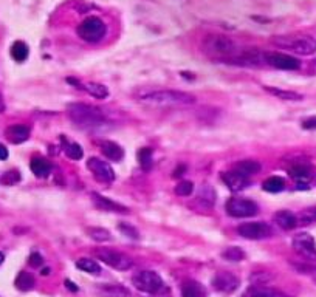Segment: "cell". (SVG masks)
<instances>
[{
	"label": "cell",
	"mask_w": 316,
	"mask_h": 297,
	"mask_svg": "<svg viewBox=\"0 0 316 297\" xmlns=\"http://www.w3.org/2000/svg\"><path fill=\"white\" fill-rule=\"evenodd\" d=\"M135 98L140 102L150 105H194L197 98L188 92L180 90H138L135 92Z\"/></svg>",
	"instance_id": "cell-1"
},
{
	"label": "cell",
	"mask_w": 316,
	"mask_h": 297,
	"mask_svg": "<svg viewBox=\"0 0 316 297\" xmlns=\"http://www.w3.org/2000/svg\"><path fill=\"white\" fill-rule=\"evenodd\" d=\"M67 115L70 118V121L79 129H93L105 123V116L99 108L82 102L69 104Z\"/></svg>",
	"instance_id": "cell-2"
},
{
	"label": "cell",
	"mask_w": 316,
	"mask_h": 297,
	"mask_svg": "<svg viewBox=\"0 0 316 297\" xmlns=\"http://www.w3.org/2000/svg\"><path fill=\"white\" fill-rule=\"evenodd\" d=\"M203 48L206 53L220 57L239 54V45L233 39L225 36H208L203 40Z\"/></svg>",
	"instance_id": "cell-3"
},
{
	"label": "cell",
	"mask_w": 316,
	"mask_h": 297,
	"mask_svg": "<svg viewBox=\"0 0 316 297\" xmlns=\"http://www.w3.org/2000/svg\"><path fill=\"white\" fill-rule=\"evenodd\" d=\"M272 42L278 47L290 48L291 51L302 54V56H310L316 53V40L310 36H301V37H275Z\"/></svg>",
	"instance_id": "cell-4"
},
{
	"label": "cell",
	"mask_w": 316,
	"mask_h": 297,
	"mask_svg": "<svg viewBox=\"0 0 316 297\" xmlns=\"http://www.w3.org/2000/svg\"><path fill=\"white\" fill-rule=\"evenodd\" d=\"M76 33L82 40L95 43V42H99L105 36V24L99 17L90 16L78 25Z\"/></svg>",
	"instance_id": "cell-5"
},
{
	"label": "cell",
	"mask_w": 316,
	"mask_h": 297,
	"mask_svg": "<svg viewBox=\"0 0 316 297\" xmlns=\"http://www.w3.org/2000/svg\"><path fill=\"white\" fill-rule=\"evenodd\" d=\"M95 256L98 260L104 262L105 265H109L118 271H127L133 266V260L115 249H109V248H98L95 249Z\"/></svg>",
	"instance_id": "cell-6"
},
{
	"label": "cell",
	"mask_w": 316,
	"mask_h": 297,
	"mask_svg": "<svg viewBox=\"0 0 316 297\" xmlns=\"http://www.w3.org/2000/svg\"><path fill=\"white\" fill-rule=\"evenodd\" d=\"M132 282L135 285V288H138L143 292H149V294H156L163 289V279L158 276L155 271H140L132 277Z\"/></svg>",
	"instance_id": "cell-7"
},
{
	"label": "cell",
	"mask_w": 316,
	"mask_h": 297,
	"mask_svg": "<svg viewBox=\"0 0 316 297\" xmlns=\"http://www.w3.org/2000/svg\"><path fill=\"white\" fill-rule=\"evenodd\" d=\"M225 209L227 214L234 218H246L259 212V206L253 200L246 198H230L225 204Z\"/></svg>",
	"instance_id": "cell-8"
},
{
	"label": "cell",
	"mask_w": 316,
	"mask_h": 297,
	"mask_svg": "<svg viewBox=\"0 0 316 297\" xmlns=\"http://www.w3.org/2000/svg\"><path fill=\"white\" fill-rule=\"evenodd\" d=\"M237 232H239V235L243 237V239L262 240V239H268V237H272L273 229L265 221H250V223L240 224L237 227Z\"/></svg>",
	"instance_id": "cell-9"
},
{
	"label": "cell",
	"mask_w": 316,
	"mask_h": 297,
	"mask_svg": "<svg viewBox=\"0 0 316 297\" xmlns=\"http://www.w3.org/2000/svg\"><path fill=\"white\" fill-rule=\"evenodd\" d=\"M291 245H293L295 251L299 256H302L304 259L316 260V242H314V239L310 234L301 232V234L295 235Z\"/></svg>",
	"instance_id": "cell-10"
},
{
	"label": "cell",
	"mask_w": 316,
	"mask_h": 297,
	"mask_svg": "<svg viewBox=\"0 0 316 297\" xmlns=\"http://www.w3.org/2000/svg\"><path fill=\"white\" fill-rule=\"evenodd\" d=\"M263 62L279 70H299L301 62L296 57L284 53H263Z\"/></svg>",
	"instance_id": "cell-11"
},
{
	"label": "cell",
	"mask_w": 316,
	"mask_h": 297,
	"mask_svg": "<svg viewBox=\"0 0 316 297\" xmlns=\"http://www.w3.org/2000/svg\"><path fill=\"white\" fill-rule=\"evenodd\" d=\"M87 169L93 173V176L99 181H104V183H110L115 180V172L112 169V166L107 163V161H102L99 158H88L87 161Z\"/></svg>",
	"instance_id": "cell-12"
},
{
	"label": "cell",
	"mask_w": 316,
	"mask_h": 297,
	"mask_svg": "<svg viewBox=\"0 0 316 297\" xmlns=\"http://www.w3.org/2000/svg\"><path fill=\"white\" fill-rule=\"evenodd\" d=\"M239 283H240L239 277L234 276L233 272H228V271L217 272L213 279L214 289H217L220 292H233L234 289H237Z\"/></svg>",
	"instance_id": "cell-13"
},
{
	"label": "cell",
	"mask_w": 316,
	"mask_h": 297,
	"mask_svg": "<svg viewBox=\"0 0 316 297\" xmlns=\"http://www.w3.org/2000/svg\"><path fill=\"white\" fill-rule=\"evenodd\" d=\"M92 201H93V204L98 208V209H101V211H105V212H123V214H126V212H129V209L126 208V206H123V204H120V203H117V201H114V200H110V198H107V197H104V195H101V194H96V192H93L92 195Z\"/></svg>",
	"instance_id": "cell-14"
},
{
	"label": "cell",
	"mask_w": 316,
	"mask_h": 297,
	"mask_svg": "<svg viewBox=\"0 0 316 297\" xmlns=\"http://www.w3.org/2000/svg\"><path fill=\"white\" fill-rule=\"evenodd\" d=\"M222 180H223V183H225L233 192L243 191V189L250 185L248 176H243V175H240V173L236 172V170H233V172H225V173L222 175Z\"/></svg>",
	"instance_id": "cell-15"
},
{
	"label": "cell",
	"mask_w": 316,
	"mask_h": 297,
	"mask_svg": "<svg viewBox=\"0 0 316 297\" xmlns=\"http://www.w3.org/2000/svg\"><path fill=\"white\" fill-rule=\"evenodd\" d=\"M99 149L102 152V155L110 159V161H121L124 156V150L120 144L114 143V141H102L99 143Z\"/></svg>",
	"instance_id": "cell-16"
},
{
	"label": "cell",
	"mask_w": 316,
	"mask_h": 297,
	"mask_svg": "<svg viewBox=\"0 0 316 297\" xmlns=\"http://www.w3.org/2000/svg\"><path fill=\"white\" fill-rule=\"evenodd\" d=\"M5 135L13 144H20L30 138V129L27 126H22V124H14V126H10L7 129Z\"/></svg>",
	"instance_id": "cell-17"
},
{
	"label": "cell",
	"mask_w": 316,
	"mask_h": 297,
	"mask_svg": "<svg viewBox=\"0 0 316 297\" xmlns=\"http://www.w3.org/2000/svg\"><path fill=\"white\" fill-rule=\"evenodd\" d=\"M275 223H278L279 227H282L284 231H291L298 226V220L296 215L290 211H279L275 214Z\"/></svg>",
	"instance_id": "cell-18"
},
{
	"label": "cell",
	"mask_w": 316,
	"mask_h": 297,
	"mask_svg": "<svg viewBox=\"0 0 316 297\" xmlns=\"http://www.w3.org/2000/svg\"><path fill=\"white\" fill-rule=\"evenodd\" d=\"M206 291L201 283L195 280H186L182 283V297H205Z\"/></svg>",
	"instance_id": "cell-19"
},
{
	"label": "cell",
	"mask_w": 316,
	"mask_h": 297,
	"mask_svg": "<svg viewBox=\"0 0 316 297\" xmlns=\"http://www.w3.org/2000/svg\"><path fill=\"white\" fill-rule=\"evenodd\" d=\"M30 167H31V172L39 178H47L51 173V169H53L50 161H47L45 158H39V156L31 159Z\"/></svg>",
	"instance_id": "cell-20"
},
{
	"label": "cell",
	"mask_w": 316,
	"mask_h": 297,
	"mask_svg": "<svg viewBox=\"0 0 316 297\" xmlns=\"http://www.w3.org/2000/svg\"><path fill=\"white\" fill-rule=\"evenodd\" d=\"M234 170L239 172L243 176H251V175H254L260 170V163L254 161V159H243V161H239L234 166Z\"/></svg>",
	"instance_id": "cell-21"
},
{
	"label": "cell",
	"mask_w": 316,
	"mask_h": 297,
	"mask_svg": "<svg viewBox=\"0 0 316 297\" xmlns=\"http://www.w3.org/2000/svg\"><path fill=\"white\" fill-rule=\"evenodd\" d=\"M270 95L282 99V101H302L304 96L301 93H296V92H291V90H282V88H278V87H263Z\"/></svg>",
	"instance_id": "cell-22"
},
{
	"label": "cell",
	"mask_w": 316,
	"mask_h": 297,
	"mask_svg": "<svg viewBox=\"0 0 316 297\" xmlns=\"http://www.w3.org/2000/svg\"><path fill=\"white\" fill-rule=\"evenodd\" d=\"M99 291L105 297H130V291L121 285H102Z\"/></svg>",
	"instance_id": "cell-23"
},
{
	"label": "cell",
	"mask_w": 316,
	"mask_h": 297,
	"mask_svg": "<svg viewBox=\"0 0 316 297\" xmlns=\"http://www.w3.org/2000/svg\"><path fill=\"white\" fill-rule=\"evenodd\" d=\"M310 172H311V170H310V166L302 164V163H298V164H295V166H291V167L288 169L290 176L295 178V180H298V181H305V180H308L310 175H311Z\"/></svg>",
	"instance_id": "cell-24"
},
{
	"label": "cell",
	"mask_w": 316,
	"mask_h": 297,
	"mask_svg": "<svg viewBox=\"0 0 316 297\" xmlns=\"http://www.w3.org/2000/svg\"><path fill=\"white\" fill-rule=\"evenodd\" d=\"M76 266L84 271V272H88L92 276H99L102 271H101V266L96 260H92V259H87V257H82L76 262Z\"/></svg>",
	"instance_id": "cell-25"
},
{
	"label": "cell",
	"mask_w": 316,
	"mask_h": 297,
	"mask_svg": "<svg viewBox=\"0 0 316 297\" xmlns=\"http://www.w3.org/2000/svg\"><path fill=\"white\" fill-rule=\"evenodd\" d=\"M262 188H263V191L272 192V194H276V192L284 191V188H285V181H284V178H281V176H270V178H267L265 181H263Z\"/></svg>",
	"instance_id": "cell-26"
},
{
	"label": "cell",
	"mask_w": 316,
	"mask_h": 297,
	"mask_svg": "<svg viewBox=\"0 0 316 297\" xmlns=\"http://www.w3.org/2000/svg\"><path fill=\"white\" fill-rule=\"evenodd\" d=\"M248 297H290L278 289H273V288H262V286H257V288H253L250 289L248 292Z\"/></svg>",
	"instance_id": "cell-27"
},
{
	"label": "cell",
	"mask_w": 316,
	"mask_h": 297,
	"mask_svg": "<svg viewBox=\"0 0 316 297\" xmlns=\"http://www.w3.org/2000/svg\"><path fill=\"white\" fill-rule=\"evenodd\" d=\"M11 56L16 62H24L28 57V47L22 40H16L11 47Z\"/></svg>",
	"instance_id": "cell-28"
},
{
	"label": "cell",
	"mask_w": 316,
	"mask_h": 297,
	"mask_svg": "<svg viewBox=\"0 0 316 297\" xmlns=\"http://www.w3.org/2000/svg\"><path fill=\"white\" fill-rule=\"evenodd\" d=\"M82 88H85V92H88L93 98L96 99H104V98H107L109 96V90L105 85L102 84H98V82H88L85 84Z\"/></svg>",
	"instance_id": "cell-29"
},
{
	"label": "cell",
	"mask_w": 316,
	"mask_h": 297,
	"mask_svg": "<svg viewBox=\"0 0 316 297\" xmlns=\"http://www.w3.org/2000/svg\"><path fill=\"white\" fill-rule=\"evenodd\" d=\"M16 288L20 289V291H30L34 288V277L27 272V271H22L19 272V276L16 277Z\"/></svg>",
	"instance_id": "cell-30"
},
{
	"label": "cell",
	"mask_w": 316,
	"mask_h": 297,
	"mask_svg": "<svg viewBox=\"0 0 316 297\" xmlns=\"http://www.w3.org/2000/svg\"><path fill=\"white\" fill-rule=\"evenodd\" d=\"M87 235L95 242H109V240H112V234L104 227H87Z\"/></svg>",
	"instance_id": "cell-31"
},
{
	"label": "cell",
	"mask_w": 316,
	"mask_h": 297,
	"mask_svg": "<svg viewBox=\"0 0 316 297\" xmlns=\"http://www.w3.org/2000/svg\"><path fill=\"white\" fill-rule=\"evenodd\" d=\"M296 220H298V224H311V223H314L316 221V206L302 209L296 215Z\"/></svg>",
	"instance_id": "cell-32"
},
{
	"label": "cell",
	"mask_w": 316,
	"mask_h": 297,
	"mask_svg": "<svg viewBox=\"0 0 316 297\" xmlns=\"http://www.w3.org/2000/svg\"><path fill=\"white\" fill-rule=\"evenodd\" d=\"M198 200L205 203V206H213L214 201H216V192L214 189L211 188L209 185H203V188L200 189V194H198Z\"/></svg>",
	"instance_id": "cell-33"
},
{
	"label": "cell",
	"mask_w": 316,
	"mask_h": 297,
	"mask_svg": "<svg viewBox=\"0 0 316 297\" xmlns=\"http://www.w3.org/2000/svg\"><path fill=\"white\" fill-rule=\"evenodd\" d=\"M64 143V152L72 159H81L82 158V149L78 143H67L65 138H62Z\"/></svg>",
	"instance_id": "cell-34"
},
{
	"label": "cell",
	"mask_w": 316,
	"mask_h": 297,
	"mask_svg": "<svg viewBox=\"0 0 316 297\" xmlns=\"http://www.w3.org/2000/svg\"><path fill=\"white\" fill-rule=\"evenodd\" d=\"M222 256H223L225 260H230V262H240V260H243L245 253H243L239 246H231V248L225 249Z\"/></svg>",
	"instance_id": "cell-35"
},
{
	"label": "cell",
	"mask_w": 316,
	"mask_h": 297,
	"mask_svg": "<svg viewBox=\"0 0 316 297\" xmlns=\"http://www.w3.org/2000/svg\"><path fill=\"white\" fill-rule=\"evenodd\" d=\"M138 161H140L141 167L149 169L152 166V149L150 147H143L138 152Z\"/></svg>",
	"instance_id": "cell-36"
},
{
	"label": "cell",
	"mask_w": 316,
	"mask_h": 297,
	"mask_svg": "<svg viewBox=\"0 0 316 297\" xmlns=\"http://www.w3.org/2000/svg\"><path fill=\"white\" fill-rule=\"evenodd\" d=\"M194 192V185L191 181H182L175 186V194L178 197H189Z\"/></svg>",
	"instance_id": "cell-37"
},
{
	"label": "cell",
	"mask_w": 316,
	"mask_h": 297,
	"mask_svg": "<svg viewBox=\"0 0 316 297\" xmlns=\"http://www.w3.org/2000/svg\"><path fill=\"white\" fill-rule=\"evenodd\" d=\"M118 229H120L124 235H127L129 239H133V240H138V239H140V232H138L133 226H130V224H127V223H120V224H118Z\"/></svg>",
	"instance_id": "cell-38"
},
{
	"label": "cell",
	"mask_w": 316,
	"mask_h": 297,
	"mask_svg": "<svg viewBox=\"0 0 316 297\" xmlns=\"http://www.w3.org/2000/svg\"><path fill=\"white\" fill-rule=\"evenodd\" d=\"M272 277H273V276L268 274V272H254L250 280H251L253 285H265L267 282H270Z\"/></svg>",
	"instance_id": "cell-39"
},
{
	"label": "cell",
	"mask_w": 316,
	"mask_h": 297,
	"mask_svg": "<svg viewBox=\"0 0 316 297\" xmlns=\"http://www.w3.org/2000/svg\"><path fill=\"white\" fill-rule=\"evenodd\" d=\"M19 172L17 170H11V172H7L5 173V176H4V183L5 185H8V186H11V185H14L16 181H19Z\"/></svg>",
	"instance_id": "cell-40"
},
{
	"label": "cell",
	"mask_w": 316,
	"mask_h": 297,
	"mask_svg": "<svg viewBox=\"0 0 316 297\" xmlns=\"http://www.w3.org/2000/svg\"><path fill=\"white\" fill-rule=\"evenodd\" d=\"M28 263H30L33 268H37V266H40V265L43 263V257H42L39 253H33V254L30 256V259H28Z\"/></svg>",
	"instance_id": "cell-41"
},
{
	"label": "cell",
	"mask_w": 316,
	"mask_h": 297,
	"mask_svg": "<svg viewBox=\"0 0 316 297\" xmlns=\"http://www.w3.org/2000/svg\"><path fill=\"white\" fill-rule=\"evenodd\" d=\"M302 127L305 130H314L316 129V116H311V118H307V120L302 121Z\"/></svg>",
	"instance_id": "cell-42"
},
{
	"label": "cell",
	"mask_w": 316,
	"mask_h": 297,
	"mask_svg": "<svg viewBox=\"0 0 316 297\" xmlns=\"http://www.w3.org/2000/svg\"><path fill=\"white\" fill-rule=\"evenodd\" d=\"M7 158H8V149L4 144H0V159H7Z\"/></svg>",
	"instance_id": "cell-43"
},
{
	"label": "cell",
	"mask_w": 316,
	"mask_h": 297,
	"mask_svg": "<svg viewBox=\"0 0 316 297\" xmlns=\"http://www.w3.org/2000/svg\"><path fill=\"white\" fill-rule=\"evenodd\" d=\"M65 285H67V288L70 289V291H73V292H76L78 291V286L73 283V282H70V280H65Z\"/></svg>",
	"instance_id": "cell-44"
},
{
	"label": "cell",
	"mask_w": 316,
	"mask_h": 297,
	"mask_svg": "<svg viewBox=\"0 0 316 297\" xmlns=\"http://www.w3.org/2000/svg\"><path fill=\"white\" fill-rule=\"evenodd\" d=\"M5 111V101H4V96L0 95V113Z\"/></svg>",
	"instance_id": "cell-45"
},
{
	"label": "cell",
	"mask_w": 316,
	"mask_h": 297,
	"mask_svg": "<svg viewBox=\"0 0 316 297\" xmlns=\"http://www.w3.org/2000/svg\"><path fill=\"white\" fill-rule=\"evenodd\" d=\"M40 274H42V276H48V274H50V268H43V269L40 271Z\"/></svg>",
	"instance_id": "cell-46"
},
{
	"label": "cell",
	"mask_w": 316,
	"mask_h": 297,
	"mask_svg": "<svg viewBox=\"0 0 316 297\" xmlns=\"http://www.w3.org/2000/svg\"><path fill=\"white\" fill-rule=\"evenodd\" d=\"M4 260H5V256H4V253H0V265L4 263Z\"/></svg>",
	"instance_id": "cell-47"
}]
</instances>
